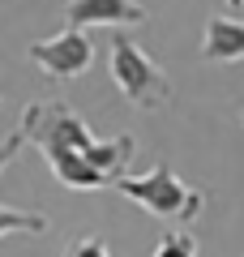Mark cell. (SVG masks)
Here are the masks:
<instances>
[{"label":"cell","instance_id":"cell-1","mask_svg":"<svg viewBox=\"0 0 244 257\" xmlns=\"http://www.w3.org/2000/svg\"><path fill=\"white\" fill-rule=\"evenodd\" d=\"M22 133H26V142H35L43 150L56 180L77 193H94V189L116 184L125 176V163L133 159V138L94 142L86 120L60 99L30 103L22 111Z\"/></svg>","mask_w":244,"mask_h":257},{"label":"cell","instance_id":"cell-2","mask_svg":"<svg viewBox=\"0 0 244 257\" xmlns=\"http://www.w3.org/2000/svg\"><path fill=\"white\" fill-rule=\"evenodd\" d=\"M111 189H116L120 197H129L133 206L150 210L154 219L180 223V227H189V223L201 214V202H206V193L193 189V184H184L167 163H159L150 176H120Z\"/></svg>","mask_w":244,"mask_h":257},{"label":"cell","instance_id":"cell-3","mask_svg":"<svg viewBox=\"0 0 244 257\" xmlns=\"http://www.w3.org/2000/svg\"><path fill=\"white\" fill-rule=\"evenodd\" d=\"M111 77H116L120 94H125L133 107L154 111V107H163V103L172 99L167 73H163L159 64H154V56L146 52L133 35H125V30L111 35Z\"/></svg>","mask_w":244,"mask_h":257},{"label":"cell","instance_id":"cell-4","mask_svg":"<svg viewBox=\"0 0 244 257\" xmlns=\"http://www.w3.org/2000/svg\"><path fill=\"white\" fill-rule=\"evenodd\" d=\"M30 60L43 69L52 82H73L90 69L94 60V47H90V35L77 26L60 30L56 39H43V43H30Z\"/></svg>","mask_w":244,"mask_h":257},{"label":"cell","instance_id":"cell-5","mask_svg":"<svg viewBox=\"0 0 244 257\" xmlns=\"http://www.w3.org/2000/svg\"><path fill=\"white\" fill-rule=\"evenodd\" d=\"M150 18L146 5L137 0H69L64 5V22L77 30H90V26H142Z\"/></svg>","mask_w":244,"mask_h":257},{"label":"cell","instance_id":"cell-6","mask_svg":"<svg viewBox=\"0 0 244 257\" xmlns=\"http://www.w3.org/2000/svg\"><path fill=\"white\" fill-rule=\"evenodd\" d=\"M201 60H210V64L244 60V22L210 18L206 22V43H201Z\"/></svg>","mask_w":244,"mask_h":257},{"label":"cell","instance_id":"cell-7","mask_svg":"<svg viewBox=\"0 0 244 257\" xmlns=\"http://www.w3.org/2000/svg\"><path fill=\"white\" fill-rule=\"evenodd\" d=\"M13 231H30V236H43V231H47V214L0 206V236H13Z\"/></svg>","mask_w":244,"mask_h":257},{"label":"cell","instance_id":"cell-8","mask_svg":"<svg viewBox=\"0 0 244 257\" xmlns=\"http://www.w3.org/2000/svg\"><path fill=\"white\" fill-rule=\"evenodd\" d=\"M154 257H197V240H193V231H172L159 240Z\"/></svg>","mask_w":244,"mask_h":257},{"label":"cell","instance_id":"cell-9","mask_svg":"<svg viewBox=\"0 0 244 257\" xmlns=\"http://www.w3.org/2000/svg\"><path fill=\"white\" fill-rule=\"evenodd\" d=\"M64 257H111V244L103 236H81L64 248Z\"/></svg>","mask_w":244,"mask_h":257},{"label":"cell","instance_id":"cell-10","mask_svg":"<svg viewBox=\"0 0 244 257\" xmlns=\"http://www.w3.org/2000/svg\"><path fill=\"white\" fill-rule=\"evenodd\" d=\"M22 142H26V133H22V128H18V133H9V138L0 142V172H5V163H9V159L22 150Z\"/></svg>","mask_w":244,"mask_h":257},{"label":"cell","instance_id":"cell-11","mask_svg":"<svg viewBox=\"0 0 244 257\" xmlns=\"http://www.w3.org/2000/svg\"><path fill=\"white\" fill-rule=\"evenodd\" d=\"M227 5H231V9H235V13H240V9H244V0H227Z\"/></svg>","mask_w":244,"mask_h":257},{"label":"cell","instance_id":"cell-12","mask_svg":"<svg viewBox=\"0 0 244 257\" xmlns=\"http://www.w3.org/2000/svg\"><path fill=\"white\" fill-rule=\"evenodd\" d=\"M240 120H244V116H240Z\"/></svg>","mask_w":244,"mask_h":257}]
</instances>
